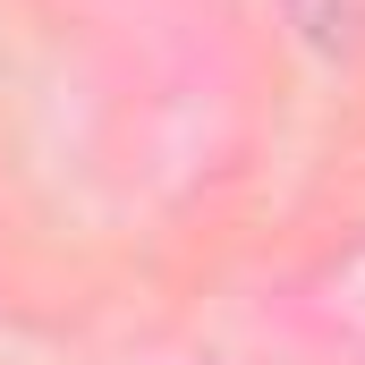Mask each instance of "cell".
Here are the masks:
<instances>
[{
	"instance_id": "1",
	"label": "cell",
	"mask_w": 365,
	"mask_h": 365,
	"mask_svg": "<svg viewBox=\"0 0 365 365\" xmlns=\"http://www.w3.org/2000/svg\"><path fill=\"white\" fill-rule=\"evenodd\" d=\"M289 17L323 43V51H340V43H357V26H365V0H289Z\"/></svg>"
}]
</instances>
